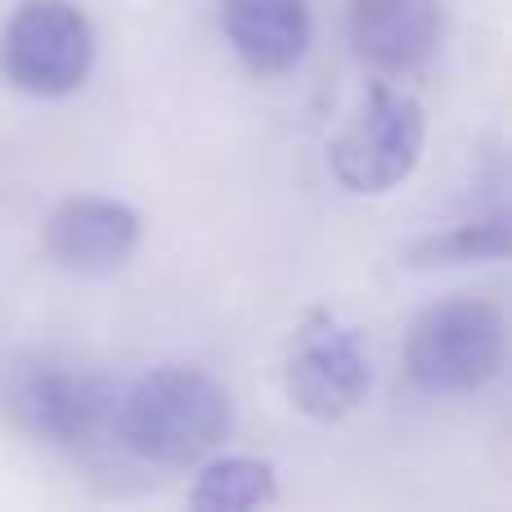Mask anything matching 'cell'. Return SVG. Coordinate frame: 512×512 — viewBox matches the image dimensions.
Listing matches in <instances>:
<instances>
[{
  "label": "cell",
  "instance_id": "1",
  "mask_svg": "<svg viewBox=\"0 0 512 512\" xmlns=\"http://www.w3.org/2000/svg\"><path fill=\"white\" fill-rule=\"evenodd\" d=\"M234 427V400L207 369L158 364L117 391L113 441L153 468H189L225 445Z\"/></svg>",
  "mask_w": 512,
  "mask_h": 512
},
{
  "label": "cell",
  "instance_id": "2",
  "mask_svg": "<svg viewBox=\"0 0 512 512\" xmlns=\"http://www.w3.org/2000/svg\"><path fill=\"white\" fill-rule=\"evenodd\" d=\"M117 382L68 355H18L0 373V409L23 436L54 450H90L113 436Z\"/></svg>",
  "mask_w": 512,
  "mask_h": 512
},
{
  "label": "cell",
  "instance_id": "3",
  "mask_svg": "<svg viewBox=\"0 0 512 512\" xmlns=\"http://www.w3.org/2000/svg\"><path fill=\"white\" fill-rule=\"evenodd\" d=\"M508 324L486 297H445L405 333V373L427 396H472L504 373Z\"/></svg>",
  "mask_w": 512,
  "mask_h": 512
},
{
  "label": "cell",
  "instance_id": "4",
  "mask_svg": "<svg viewBox=\"0 0 512 512\" xmlns=\"http://www.w3.org/2000/svg\"><path fill=\"white\" fill-rule=\"evenodd\" d=\"M427 144V113L414 95L373 81L351 122L328 140V171L346 194H387L414 176Z\"/></svg>",
  "mask_w": 512,
  "mask_h": 512
},
{
  "label": "cell",
  "instance_id": "5",
  "mask_svg": "<svg viewBox=\"0 0 512 512\" xmlns=\"http://www.w3.org/2000/svg\"><path fill=\"white\" fill-rule=\"evenodd\" d=\"M95 68V23L72 0H23L0 27V77L32 99H63Z\"/></svg>",
  "mask_w": 512,
  "mask_h": 512
},
{
  "label": "cell",
  "instance_id": "6",
  "mask_svg": "<svg viewBox=\"0 0 512 512\" xmlns=\"http://www.w3.org/2000/svg\"><path fill=\"white\" fill-rule=\"evenodd\" d=\"M373 391V355L360 328L342 319L315 315L292 333L283 360V396L310 423H342L369 400Z\"/></svg>",
  "mask_w": 512,
  "mask_h": 512
},
{
  "label": "cell",
  "instance_id": "7",
  "mask_svg": "<svg viewBox=\"0 0 512 512\" xmlns=\"http://www.w3.org/2000/svg\"><path fill=\"white\" fill-rule=\"evenodd\" d=\"M140 248V212L122 198L72 194L45 216V252L68 274H113Z\"/></svg>",
  "mask_w": 512,
  "mask_h": 512
},
{
  "label": "cell",
  "instance_id": "8",
  "mask_svg": "<svg viewBox=\"0 0 512 512\" xmlns=\"http://www.w3.org/2000/svg\"><path fill=\"white\" fill-rule=\"evenodd\" d=\"M351 45L378 72H414L441 50V0H351Z\"/></svg>",
  "mask_w": 512,
  "mask_h": 512
},
{
  "label": "cell",
  "instance_id": "9",
  "mask_svg": "<svg viewBox=\"0 0 512 512\" xmlns=\"http://www.w3.org/2000/svg\"><path fill=\"white\" fill-rule=\"evenodd\" d=\"M221 32L239 63L256 77H283L310 50V0H225Z\"/></svg>",
  "mask_w": 512,
  "mask_h": 512
},
{
  "label": "cell",
  "instance_id": "10",
  "mask_svg": "<svg viewBox=\"0 0 512 512\" xmlns=\"http://www.w3.org/2000/svg\"><path fill=\"white\" fill-rule=\"evenodd\" d=\"M508 252H512V216L490 212V216H477V221L445 225V230H432L423 239L405 243L400 261L409 270H454V265L504 261Z\"/></svg>",
  "mask_w": 512,
  "mask_h": 512
},
{
  "label": "cell",
  "instance_id": "11",
  "mask_svg": "<svg viewBox=\"0 0 512 512\" xmlns=\"http://www.w3.org/2000/svg\"><path fill=\"white\" fill-rule=\"evenodd\" d=\"M274 499H279V468L256 454H221L203 463L189 490V508L198 512H252L270 508Z\"/></svg>",
  "mask_w": 512,
  "mask_h": 512
}]
</instances>
